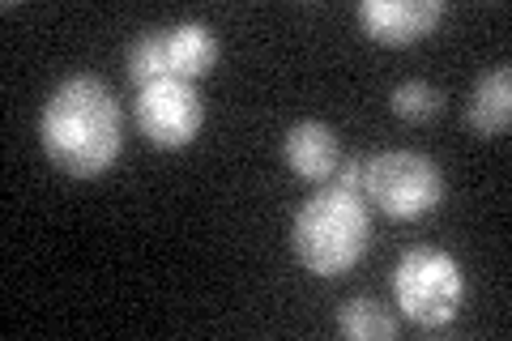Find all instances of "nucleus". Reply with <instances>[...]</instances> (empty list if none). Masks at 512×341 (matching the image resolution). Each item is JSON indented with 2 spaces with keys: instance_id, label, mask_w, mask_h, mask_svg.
Returning <instances> with one entry per match:
<instances>
[{
  "instance_id": "5",
  "label": "nucleus",
  "mask_w": 512,
  "mask_h": 341,
  "mask_svg": "<svg viewBox=\"0 0 512 341\" xmlns=\"http://www.w3.org/2000/svg\"><path fill=\"white\" fill-rule=\"evenodd\" d=\"M137 124L158 150H184V145H192L205 124V103H201L197 81L163 77L154 86L137 90Z\"/></svg>"
},
{
  "instance_id": "3",
  "label": "nucleus",
  "mask_w": 512,
  "mask_h": 341,
  "mask_svg": "<svg viewBox=\"0 0 512 341\" xmlns=\"http://www.w3.org/2000/svg\"><path fill=\"white\" fill-rule=\"evenodd\" d=\"M393 299L397 312L419 329H444L466 303V273L457 256L444 248H406L393 269Z\"/></svg>"
},
{
  "instance_id": "4",
  "label": "nucleus",
  "mask_w": 512,
  "mask_h": 341,
  "mask_svg": "<svg viewBox=\"0 0 512 341\" xmlns=\"http://www.w3.org/2000/svg\"><path fill=\"white\" fill-rule=\"evenodd\" d=\"M367 205L397 222H414L436 214L444 201V171L436 158L423 150H384L367 154V180H363Z\"/></svg>"
},
{
  "instance_id": "8",
  "label": "nucleus",
  "mask_w": 512,
  "mask_h": 341,
  "mask_svg": "<svg viewBox=\"0 0 512 341\" xmlns=\"http://www.w3.org/2000/svg\"><path fill=\"white\" fill-rule=\"evenodd\" d=\"M466 120L478 137H504L508 133V124H512V73H508V64H495V69H487L474 81Z\"/></svg>"
},
{
  "instance_id": "6",
  "label": "nucleus",
  "mask_w": 512,
  "mask_h": 341,
  "mask_svg": "<svg viewBox=\"0 0 512 341\" xmlns=\"http://www.w3.org/2000/svg\"><path fill=\"white\" fill-rule=\"evenodd\" d=\"M355 18L363 35L384 47H406L419 43L423 35L440 26L444 0H359Z\"/></svg>"
},
{
  "instance_id": "12",
  "label": "nucleus",
  "mask_w": 512,
  "mask_h": 341,
  "mask_svg": "<svg viewBox=\"0 0 512 341\" xmlns=\"http://www.w3.org/2000/svg\"><path fill=\"white\" fill-rule=\"evenodd\" d=\"M389 107H393V116H402L410 124H423V120H436L440 116L444 94L431 86V81L410 77V81H397V86L389 90Z\"/></svg>"
},
{
  "instance_id": "11",
  "label": "nucleus",
  "mask_w": 512,
  "mask_h": 341,
  "mask_svg": "<svg viewBox=\"0 0 512 341\" xmlns=\"http://www.w3.org/2000/svg\"><path fill=\"white\" fill-rule=\"evenodd\" d=\"M171 77V64H167V26L163 30H141L128 47V81L137 90L154 86V81Z\"/></svg>"
},
{
  "instance_id": "9",
  "label": "nucleus",
  "mask_w": 512,
  "mask_h": 341,
  "mask_svg": "<svg viewBox=\"0 0 512 341\" xmlns=\"http://www.w3.org/2000/svg\"><path fill=\"white\" fill-rule=\"evenodd\" d=\"M222 56L218 35L205 22H175L167 26V64L171 77H188L197 81L201 73H210Z\"/></svg>"
},
{
  "instance_id": "1",
  "label": "nucleus",
  "mask_w": 512,
  "mask_h": 341,
  "mask_svg": "<svg viewBox=\"0 0 512 341\" xmlns=\"http://www.w3.org/2000/svg\"><path fill=\"white\" fill-rule=\"evenodd\" d=\"M39 141L52 167L73 180H99L124 150V116L107 81L77 73L47 94Z\"/></svg>"
},
{
  "instance_id": "7",
  "label": "nucleus",
  "mask_w": 512,
  "mask_h": 341,
  "mask_svg": "<svg viewBox=\"0 0 512 341\" xmlns=\"http://www.w3.org/2000/svg\"><path fill=\"white\" fill-rule=\"evenodd\" d=\"M282 158L295 175L312 184H329L342 162V141L325 120H299L286 128L282 137Z\"/></svg>"
},
{
  "instance_id": "2",
  "label": "nucleus",
  "mask_w": 512,
  "mask_h": 341,
  "mask_svg": "<svg viewBox=\"0 0 512 341\" xmlns=\"http://www.w3.org/2000/svg\"><path fill=\"white\" fill-rule=\"evenodd\" d=\"M291 248H295V261L308 273H316V278H342L372 248V209H367V197L346 192L338 184H320L299 205V214L291 222Z\"/></svg>"
},
{
  "instance_id": "10",
  "label": "nucleus",
  "mask_w": 512,
  "mask_h": 341,
  "mask_svg": "<svg viewBox=\"0 0 512 341\" xmlns=\"http://www.w3.org/2000/svg\"><path fill=\"white\" fill-rule=\"evenodd\" d=\"M338 329L350 341H389L397 337V316L372 295H350L338 307Z\"/></svg>"
}]
</instances>
